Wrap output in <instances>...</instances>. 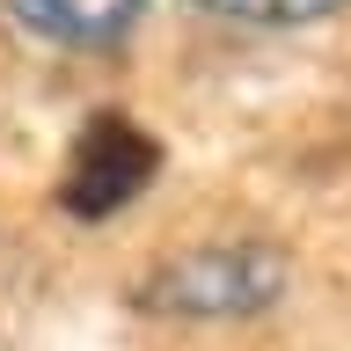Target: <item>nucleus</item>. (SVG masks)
<instances>
[{
  "label": "nucleus",
  "instance_id": "1",
  "mask_svg": "<svg viewBox=\"0 0 351 351\" xmlns=\"http://www.w3.org/2000/svg\"><path fill=\"white\" fill-rule=\"evenodd\" d=\"M285 293V263L256 241H219V249H191V256L161 263L147 278V307H169V315H205V322H227V315H256Z\"/></svg>",
  "mask_w": 351,
  "mask_h": 351
},
{
  "label": "nucleus",
  "instance_id": "4",
  "mask_svg": "<svg viewBox=\"0 0 351 351\" xmlns=\"http://www.w3.org/2000/svg\"><path fill=\"white\" fill-rule=\"evenodd\" d=\"M197 8L234 15V22H271V29H285V22H322V15H337L344 0H197Z\"/></svg>",
  "mask_w": 351,
  "mask_h": 351
},
{
  "label": "nucleus",
  "instance_id": "2",
  "mask_svg": "<svg viewBox=\"0 0 351 351\" xmlns=\"http://www.w3.org/2000/svg\"><path fill=\"white\" fill-rule=\"evenodd\" d=\"M161 169V147H154L147 132L132 125L125 110H95L81 125V139L66 147V169H59V205L73 219H110L117 205L154 183Z\"/></svg>",
  "mask_w": 351,
  "mask_h": 351
},
{
  "label": "nucleus",
  "instance_id": "3",
  "mask_svg": "<svg viewBox=\"0 0 351 351\" xmlns=\"http://www.w3.org/2000/svg\"><path fill=\"white\" fill-rule=\"evenodd\" d=\"M22 29H37L51 44H110L125 37L139 0H8Z\"/></svg>",
  "mask_w": 351,
  "mask_h": 351
}]
</instances>
